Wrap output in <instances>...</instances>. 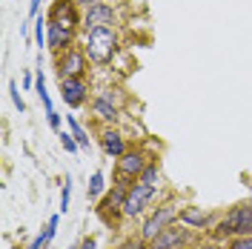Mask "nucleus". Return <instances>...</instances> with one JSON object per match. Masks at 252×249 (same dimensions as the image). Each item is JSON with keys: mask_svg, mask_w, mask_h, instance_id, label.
<instances>
[{"mask_svg": "<svg viewBox=\"0 0 252 249\" xmlns=\"http://www.w3.org/2000/svg\"><path fill=\"white\" fill-rule=\"evenodd\" d=\"M146 163H149V160H146L141 152H126V155H121V160H118V178H121V184L138 181L141 172L146 169Z\"/></svg>", "mask_w": 252, "mask_h": 249, "instance_id": "nucleus-8", "label": "nucleus"}, {"mask_svg": "<svg viewBox=\"0 0 252 249\" xmlns=\"http://www.w3.org/2000/svg\"><path fill=\"white\" fill-rule=\"evenodd\" d=\"M155 195H158L155 187H146V184H141V181H135V184L129 187V192H126L124 215H126V218H135V215H141L143 206L155 201Z\"/></svg>", "mask_w": 252, "mask_h": 249, "instance_id": "nucleus-3", "label": "nucleus"}, {"mask_svg": "<svg viewBox=\"0 0 252 249\" xmlns=\"http://www.w3.org/2000/svg\"><path fill=\"white\" fill-rule=\"evenodd\" d=\"M103 187H106L103 172H94L92 178H89V198H100L103 195Z\"/></svg>", "mask_w": 252, "mask_h": 249, "instance_id": "nucleus-18", "label": "nucleus"}, {"mask_svg": "<svg viewBox=\"0 0 252 249\" xmlns=\"http://www.w3.org/2000/svg\"><path fill=\"white\" fill-rule=\"evenodd\" d=\"M9 92H12V100H15V106L20 112H26V103H23V97H20V92H17V83L15 80H9Z\"/></svg>", "mask_w": 252, "mask_h": 249, "instance_id": "nucleus-23", "label": "nucleus"}, {"mask_svg": "<svg viewBox=\"0 0 252 249\" xmlns=\"http://www.w3.org/2000/svg\"><path fill=\"white\" fill-rule=\"evenodd\" d=\"M141 184H146V187H155L158 189V181H160V172H158V160H149L146 163V169L141 172V178H138Z\"/></svg>", "mask_w": 252, "mask_h": 249, "instance_id": "nucleus-17", "label": "nucleus"}, {"mask_svg": "<svg viewBox=\"0 0 252 249\" xmlns=\"http://www.w3.org/2000/svg\"><path fill=\"white\" fill-rule=\"evenodd\" d=\"M152 249H155V247H152Z\"/></svg>", "mask_w": 252, "mask_h": 249, "instance_id": "nucleus-30", "label": "nucleus"}, {"mask_svg": "<svg viewBox=\"0 0 252 249\" xmlns=\"http://www.w3.org/2000/svg\"><path fill=\"white\" fill-rule=\"evenodd\" d=\"M100 146H103V152H106V155H112V157L126 155L124 135H121L118 129H103V132H100Z\"/></svg>", "mask_w": 252, "mask_h": 249, "instance_id": "nucleus-14", "label": "nucleus"}, {"mask_svg": "<svg viewBox=\"0 0 252 249\" xmlns=\"http://www.w3.org/2000/svg\"><path fill=\"white\" fill-rule=\"evenodd\" d=\"M78 249H94V238H86V241H80Z\"/></svg>", "mask_w": 252, "mask_h": 249, "instance_id": "nucleus-28", "label": "nucleus"}, {"mask_svg": "<svg viewBox=\"0 0 252 249\" xmlns=\"http://www.w3.org/2000/svg\"><path fill=\"white\" fill-rule=\"evenodd\" d=\"M178 218H181V223L189 226V229H204L206 223H209V215H206L204 209H198V206H184V209L178 212Z\"/></svg>", "mask_w": 252, "mask_h": 249, "instance_id": "nucleus-15", "label": "nucleus"}, {"mask_svg": "<svg viewBox=\"0 0 252 249\" xmlns=\"http://www.w3.org/2000/svg\"><path fill=\"white\" fill-rule=\"evenodd\" d=\"M69 201H72V178L66 175V181H63V192H61V212L69 209Z\"/></svg>", "mask_w": 252, "mask_h": 249, "instance_id": "nucleus-20", "label": "nucleus"}, {"mask_svg": "<svg viewBox=\"0 0 252 249\" xmlns=\"http://www.w3.org/2000/svg\"><path fill=\"white\" fill-rule=\"evenodd\" d=\"M32 26H34V40H37V46L43 49V43H46V37H49V29H43V17H34Z\"/></svg>", "mask_w": 252, "mask_h": 249, "instance_id": "nucleus-19", "label": "nucleus"}, {"mask_svg": "<svg viewBox=\"0 0 252 249\" xmlns=\"http://www.w3.org/2000/svg\"><path fill=\"white\" fill-rule=\"evenodd\" d=\"M58 220H61L58 215H52V218H49V223H46V232H43V235H46V241H52V238H55V232H58Z\"/></svg>", "mask_w": 252, "mask_h": 249, "instance_id": "nucleus-24", "label": "nucleus"}, {"mask_svg": "<svg viewBox=\"0 0 252 249\" xmlns=\"http://www.w3.org/2000/svg\"><path fill=\"white\" fill-rule=\"evenodd\" d=\"M66 126H69V132L75 135V140L80 143V149H86V146H89V135H86V129L80 126L78 118H75V115H66Z\"/></svg>", "mask_w": 252, "mask_h": 249, "instance_id": "nucleus-16", "label": "nucleus"}, {"mask_svg": "<svg viewBox=\"0 0 252 249\" xmlns=\"http://www.w3.org/2000/svg\"><path fill=\"white\" fill-rule=\"evenodd\" d=\"M126 192H129V189H126V184H118V187H112V192L106 195V198H103V201H100V212H103V215H109V212H112V215H118V212L124 215Z\"/></svg>", "mask_w": 252, "mask_h": 249, "instance_id": "nucleus-12", "label": "nucleus"}, {"mask_svg": "<svg viewBox=\"0 0 252 249\" xmlns=\"http://www.w3.org/2000/svg\"><path fill=\"white\" fill-rule=\"evenodd\" d=\"M121 249H146V241H143V238H138V241H126Z\"/></svg>", "mask_w": 252, "mask_h": 249, "instance_id": "nucleus-25", "label": "nucleus"}, {"mask_svg": "<svg viewBox=\"0 0 252 249\" xmlns=\"http://www.w3.org/2000/svg\"><path fill=\"white\" fill-rule=\"evenodd\" d=\"M118 52V34L115 26H94L86 31V55L97 66H106Z\"/></svg>", "mask_w": 252, "mask_h": 249, "instance_id": "nucleus-1", "label": "nucleus"}, {"mask_svg": "<svg viewBox=\"0 0 252 249\" xmlns=\"http://www.w3.org/2000/svg\"><path fill=\"white\" fill-rule=\"evenodd\" d=\"M37 9H40V0H32V3H29V15H32V20L37 17Z\"/></svg>", "mask_w": 252, "mask_h": 249, "instance_id": "nucleus-27", "label": "nucleus"}, {"mask_svg": "<svg viewBox=\"0 0 252 249\" xmlns=\"http://www.w3.org/2000/svg\"><path fill=\"white\" fill-rule=\"evenodd\" d=\"M58 75L61 78H86V55L80 49H66L58 58Z\"/></svg>", "mask_w": 252, "mask_h": 249, "instance_id": "nucleus-6", "label": "nucleus"}, {"mask_svg": "<svg viewBox=\"0 0 252 249\" xmlns=\"http://www.w3.org/2000/svg\"><path fill=\"white\" fill-rule=\"evenodd\" d=\"M46 244H49V241H46V235H37V238H34V241L29 244V249H43Z\"/></svg>", "mask_w": 252, "mask_h": 249, "instance_id": "nucleus-26", "label": "nucleus"}, {"mask_svg": "<svg viewBox=\"0 0 252 249\" xmlns=\"http://www.w3.org/2000/svg\"><path fill=\"white\" fill-rule=\"evenodd\" d=\"M92 112L97 121H103V124H115L118 121V103H115V94L112 89H103V92H97L92 103Z\"/></svg>", "mask_w": 252, "mask_h": 249, "instance_id": "nucleus-10", "label": "nucleus"}, {"mask_svg": "<svg viewBox=\"0 0 252 249\" xmlns=\"http://www.w3.org/2000/svg\"><path fill=\"white\" fill-rule=\"evenodd\" d=\"M34 83H37V80H32V75H26V78H23V89H32Z\"/></svg>", "mask_w": 252, "mask_h": 249, "instance_id": "nucleus-29", "label": "nucleus"}, {"mask_svg": "<svg viewBox=\"0 0 252 249\" xmlns=\"http://www.w3.org/2000/svg\"><path fill=\"white\" fill-rule=\"evenodd\" d=\"M175 218H178V209H172V206H160V209H155L149 218L143 220L141 238L146 241V244H155V238L163 232V229H166Z\"/></svg>", "mask_w": 252, "mask_h": 249, "instance_id": "nucleus-4", "label": "nucleus"}, {"mask_svg": "<svg viewBox=\"0 0 252 249\" xmlns=\"http://www.w3.org/2000/svg\"><path fill=\"white\" fill-rule=\"evenodd\" d=\"M187 241H189L187 229H169V226H166V229L155 238V244H152V247H155V249H181Z\"/></svg>", "mask_w": 252, "mask_h": 249, "instance_id": "nucleus-13", "label": "nucleus"}, {"mask_svg": "<svg viewBox=\"0 0 252 249\" xmlns=\"http://www.w3.org/2000/svg\"><path fill=\"white\" fill-rule=\"evenodd\" d=\"M46 29H49L46 46L52 49V52H66V49H72V40H75V31L61 29V26H55V23H46Z\"/></svg>", "mask_w": 252, "mask_h": 249, "instance_id": "nucleus-11", "label": "nucleus"}, {"mask_svg": "<svg viewBox=\"0 0 252 249\" xmlns=\"http://www.w3.org/2000/svg\"><path fill=\"white\" fill-rule=\"evenodd\" d=\"M46 23H55V26H61V29L75 31V29H78V23H80L75 3H72V0H55V3L49 6Z\"/></svg>", "mask_w": 252, "mask_h": 249, "instance_id": "nucleus-5", "label": "nucleus"}, {"mask_svg": "<svg viewBox=\"0 0 252 249\" xmlns=\"http://www.w3.org/2000/svg\"><path fill=\"white\" fill-rule=\"evenodd\" d=\"M215 238H238V235H252V203H241L235 206L226 218L220 220L218 226L212 229Z\"/></svg>", "mask_w": 252, "mask_h": 249, "instance_id": "nucleus-2", "label": "nucleus"}, {"mask_svg": "<svg viewBox=\"0 0 252 249\" xmlns=\"http://www.w3.org/2000/svg\"><path fill=\"white\" fill-rule=\"evenodd\" d=\"M226 249H252V235H238V238H232L226 244Z\"/></svg>", "mask_w": 252, "mask_h": 249, "instance_id": "nucleus-21", "label": "nucleus"}, {"mask_svg": "<svg viewBox=\"0 0 252 249\" xmlns=\"http://www.w3.org/2000/svg\"><path fill=\"white\" fill-rule=\"evenodd\" d=\"M61 97L69 109H78L86 103L89 97V86H86V78H61Z\"/></svg>", "mask_w": 252, "mask_h": 249, "instance_id": "nucleus-7", "label": "nucleus"}, {"mask_svg": "<svg viewBox=\"0 0 252 249\" xmlns=\"http://www.w3.org/2000/svg\"><path fill=\"white\" fill-rule=\"evenodd\" d=\"M61 146L66 149V152H78V149H80V143L75 140L72 132H61Z\"/></svg>", "mask_w": 252, "mask_h": 249, "instance_id": "nucleus-22", "label": "nucleus"}, {"mask_svg": "<svg viewBox=\"0 0 252 249\" xmlns=\"http://www.w3.org/2000/svg\"><path fill=\"white\" fill-rule=\"evenodd\" d=\"M86 29H94V26H115L118 23V15H115V9H112L109 3H92L89 9H86Z\"/></svg>", "mask_w": 252, "mask_h": 249, "instance_id": "nucleus-9", "label": "nucleus"}]
</instances>
